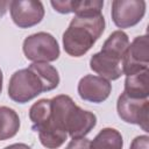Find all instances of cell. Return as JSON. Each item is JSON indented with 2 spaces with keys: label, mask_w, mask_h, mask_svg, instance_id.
I'll return each instance as SVG.
<instances>
[{
  "label": "cell",
  "mask_w": 149,
  "mask_h": 149,
  "mask_svg": "<svg viewBox=\"0 0 149 149\" xmlns=\"http://www.w3.org/2000/svg\"><path fill=\"white\" fill-rule=\"evenodd\" d=\"M65 149H90V140L86 137L80 139H72Z\"/></svg>",
  "instance_id": "16"
},
{
  "label": "cell",
  "mask_w": 149,
  "mask_h": 149,
  "mask_svg": "<svg viewBox=\"0 0 149 149\" xmlns=\"http://www.w3.org/2000/svg\"><path fill=\"white\" fill-rule=\"evenodd\" d=\"M123 140L121 134L114 128L101 129L90 142V149H122Z\"/></svg>",
  "instance_id": "13"
},
{
  "label": "cell",
  "mask_w": 149,
  "mask_h": 149,
  "mask_svg": "<svg viewBox=\"0 0 149 149\" xmlns=\"http://www.w3.org/2000/svg\"><path fill=\"white\" fill-rule=\"evenodd\" d=\"M90 68L92 71L98 73L99 77L105 78L108 81L116 80L123 74L122 59L102 50L92 55L90 59Z\"/></svg>",
  "instance_id": "10"
},
{
  "label": "cell",
  "mask_w": 149,
  "mask_h": 149,
  "mask_svg": "<svg viewBox=\"0 0 149 149\" xmlns=\"http://www.w3.org/2000/svg\"><path fill=\"white\" fill-rule=\"evenodd\" d=\"M59 84L56 68L48 63H33L27 69L15 71L8 84V97L19 104H26L42 92L55 90Z\"/></svg>",
  "instance_id": "1"
},
{
  "label": "cell",
  "mask_w": 149,
  "mask_h": 149,
  "mask_svg": "<svg viewBox=\"0 0 149 149\" xmlns=\"http://www.w3.org/2000/svg\"><path fill=\"white\" fill-rule=\"evenodd\" d=\"M20 118L17 113L7 106H0V141L8 140L17 134Z\"/></svg>",
  "instance_id": "14"
},
{
  "label": "cell",
  "mask_w": 149,
  "mask_h": 149,
  "mask_svg": "<svg viewBox=\"0 0 149 149\" xmlns=\"http://www.w3.org/2000/svg\"><path fill=\"white\" fill-rule=\"evenodd\" d=\"M2 81H3V74H2V71L0 69V93L2 92Z\"/></svg>",
  "instance_id": "19"
},
{
  "label": "cell",
  "mask_w": 149,
  "mask_h": 149,
  "mask_svg": "<svg viewBox=\"0 0 149 149\" xmlns=\"http://www.w3.org/2000/svg\"><path fill=\"white\" fill-rule=\"evenodd\" d=\"M149 65V40L148 35L136 36L122 59V72L126 76L136 73L139 71L148 70Z\"/></svg>",
  "instance_id": "7"
},
{
  "label": "cell",
  "mask_w": 149,
  "mask_h": 149,
  "mask_svg": "<svg viewBox=\"0 0 149 149\" xmlns=\"http://www.w3.org/2000/svg\"><path fill=\"white\" fill-rule=\"evenodd\" d=\"M51 100V122L71 139L85 137L97 125V116L77 106L71 97L59 94Z\"/></svg>",
  "instance_id": "3"
},
{
  "label": "cell",
  "mask_w": 149,
  "mask_h": 149,
  "mask_svg": "<svg viewBox=\"0 0 149 149\" xmlns=\"http://www.w3.org/2000/svg\"><path fill=\"white\" fill-rule=\"evenodd\" d=\"M27 59L34 63H49L59 57L61 50L57 40L49 33L40 31L24 38L22 45Z\"/></svg>",
  "instance_id": "4"
},
{
  "label": "cell",
  "mask_w": 149,
  "mask_h": 149,
  "mask_svg": "<svg viewBox=\"0 0 149 149\" xmlns=\"http://www.w3.org/2000/svg\"><path fill=\"white\" fill-rule=\"evenodd\" d=\"M9 2L10 1H0V17L3 16L9 7Z\"/></svg>",
  "instance_id": "18"
},
{
  "label": "cell",
  "mask_w": 149,
  "mask_h": 149,
  "mask_svg": "<svg viewBox=\"0 0 149 149\" xmlns=\"http://www.w3.org/2000/svg\"><path fill=\"white\" fill-rule=\"evenodd\" d=\"M143 0H114L112 2V20L118 28H132L136 26L146 14Z\"/></svg>",
  "instance_id": "6"
},
{
  "label": "cell",
  "mask_w": 149,
  "mask_h": 149,
  "mask_svg": "<svg viewBox=\"0 0 149 149\" xmlns=\"http://www.w3.org/2000/svg\"><path fill=\"white\" fill-rule=\"evenodd\" d=\"M105 30V17L101 13L74 15L63 34V48L72 57L84 56L100 38Z\"/></svg>",
  "instance_id": "2"
},
{
  "label": "cell",
  "mask_w": 149,
  "mask_h": 149,
  "mask_svg": "<svg viewBox=\"0 0 149 149\" xmlns=\"http://www.w3.org/2000/svg\"><path fill=\"white\" fill-rule=\"evenodd\" d=\"M129 149H149V136L148 135L136 136L132 141Z\"/></svg>",
  "instance_id": "15"
},
{
  "label": "cell",
  "mask_w": 149,
  "mask_h": 149,
  "mask_svg": "<svg viewBox=\"0 0 149 149\" xmlns=\"http://www.w3.org/2000/svg\"><path fill=\"white\" fill-rule=\"evenodd\" d=\"M3 149H31V148L26 143H13L5 147Z\"/></svg>",
  "instance_id": "17"
},
{
  "label": "cell",
  "mask_w": 149,
  "mask_h": 149,
  "mask_svg": "<svg viewBox=\"0 0 149 149\" xmlns=\"http://www.w3.org/2000/svg\"><path fill=\"white\" fill-rule=\"evenodd\" d=\"M9 12L13 22L22 29L38 24L44 17V7L41 1L13 0L9 2Z\"/></svg>",
  "instance_id": "8"
},
{
  "label": "cell",
  "mask_w": 149,
  "mask_h": 149,
  "mask_svg": "<svg viewBox=\"0 0 149 149\" xmlns=\"http://www.w3.org/2000/svg\"><path fill=\"white\" fill-rule=\"evenodd\" d=\"M54 9L61 14L74 13V15L85 13H101L104 1L100 0H65V1H51Z\"/></svg>",
  "instance_id": "11"
},
{
  "label": "cell",
  "mask_w": 149,
  "mask_h": 149,
  "mask_svg": "<svg viewBox=\"0 0 149 149\" xmlns=\"http://www.w3.org/2000/svg\"><path fill=\"white\" fill-rule=\"evenodd\" d=\"M118 115L127 123L140 126L146 133L148 128V113H149V99H139L121 93L116 102Z\"/></svg>",
  "instance_id": "5"
},
{
  "label": "cell",
  "mask_w": 149,
  "mask_h": 149,
  "mask_svg": "<svg viewBox=\"0 0 149 149\" xmlns=\"http://www.w3.org/2000/svg\"><path fill=\"white\" fill-rule=\"evenodd\" d=\"M148 85H149V70L139 71L136 73L126 76L123 93L133 98L148 99L149 97Z\"/></svg>",
  "instance_id": "12"
},
{
  "label": "cell",
  "mask_w": 149,
  "mask_h": 149,
  "mask_svg": "<svg viewBox=\"0 0 149 149\" xmlns=\"http://www.w3.org/2000/svg\"><path fill=\"white\" fill-rule=\"evenodd\" d=\"M77 90L83 100L100 104L109 97L112 92V84L99 76L86 74L79 80Z\"/></svg>",
  "instance_id": "9"
}]
</instances>
